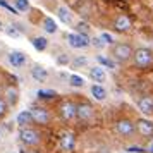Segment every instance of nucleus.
Returning a JSON list of instances; mask_svg holds the SVG:
<instances>
[{
    "instance_id": "35",
    "label": "nucleus",
    "mask_w": 153,
    "mask_h": 153,
    "mask_svg": "<svg viewBox=\"0 0 153 153\" xmlns=\"http://www.w3.org/2000/svg\"><path fill=\"white\" fill-rule=\"evenodd\" d=\"M146 152H148V153H153V138L148 141V145H146Z\"/></svg>"
},
{
    "instance_id": "21",
    "label": "nucleus",
    "mask_w": 153,
    "mask_h": 153,
    "mask_svg": "<svg viewBox=\"0 0 153 153\" xmlns=\"http://www.w3.org/2000/svg\"><path fill=\"white\" fill-rule=\"evenodd\" d=\"M36 97L40 100H53L55 97H59V93L55 90H38L36 91Z\"/></svg>"
},
{
    "instance_id": "19",
    "label": "nucleus",
    "mask_w": 153,
    "mask_h": 153,
    "mask_svg": "<svg viewBox=\"0 0 153 153\" xmlns=\"http://www.w3.org/2000/svg\"><path fill=\"white\" fill-rule=\"evenodd\" d=\"M33 122V117H31V110H22L19 112V115H17V124L21 126V127H26L28 124Z\"/></svg>"
},
{
    "instance_id": "1",
    "label": "nucleus",
    "mask_w": 153,
    "mask_h": 153,
    "mask_svg": "<svg viewBox=\"0 0 153 153\" xmlns=\"http://www.w3.org/2000/svg\"><path fill=\"white\" fill-rule=\"evenodd\" d=\"M132 62L138 69H148L153 65V50L146 48V47H141V48H136L134 53H132Z\"/></svg>"
},
{
    "instance_id": "16",
    "label": "nucleus",
    "mask_w": 153,
    "mask_h": 153,
    "mask_svg": "<svg viewBox=\"0 0 153 153\" xmlns=\"http://www.w3.org/2000/svg\"><path fill=\"white\" fill-rule=\"evenodd\" d=\"M91 97L95 98V100H98V102H103V100H107V90L103 88V84H98L95 83L93 86H91Z\"/></svg>"
},
{
    "instance_id": "15",
    "label": "nucleus",
    "mask_w": 153,
    "mask_h": 153,
    "mask_svg": "<svg viewBox=\"0 0 153 153\" xmlns=\"http://www.w3.org/2000/svg\"><path fill=\"white\" fill-rule=\"evenodd\" d=\"M31 76H33V79H36L38 83H43V81H47L48 79V71L45 69V67H42V65H33L31 67Z\"/></svg>"
},
{
    "instance_id": "32",
    "label": "nucleus",
    "mask_w": 153,
    "mask_h": 153,
    "mask_svg": "<svg viewBox=\"0 0 153 153\" xmlns=\"http://www.w3.org/2000/svg\"><path fill=\"white\" fill-rule=\"evenodd\" d=\"M86 64H88V59H86V57H77V59H74L72 65L77 67V65H86Z\"/></svg>"
},
{
    "instance_id": "25",
    "label": "nucleus",
    "mask_w": 153,
    "mask_h": 153,
    "mask_svg": "<svg viewBox=\"0 0 153 153\" xmlns=\"http://www.w3.org/2000/svg\"><path fill=\"white\" fill-rule=\"evenodd\" d=\"M5 33H7L10 38H19V36L22 35V29H21V26H17V24H10V26L5 28Z\"/></svg>"
},
{
    "instance_id": "5",
    "label": "nucleus",
    "mask_w": 153,
    "mask_h": 153,
    "mask_svg": "<svg viewBox=\"0 0 153 153\" xmlns=\"http://www.w3.org/2000/svg\"><path fill=\"white\" fill-rule=\"evenodd\" d=\"M76 105L72 100H62L59 103V108H57V114L59 117L62 119L64 122H71L76 119Z\"/></svg>"
},
{
    "instance_id": "27",
    "label": "nucleus",
    "mask_w": 153,
    "mask_h": 153,
    "mask_svg": "<svg viewBox=\"0 0 153 153\" xmlns=\"http://www.w3.org/2000/svg\"><path fill=\"white\" fill-rule=\"evenodd\" d=\"M16 9H17V12L29 10V0H16Z\"/></svg>"
},
{
    "instance_id": "24",
    "label": "nucleus",
    "mask_w": 153,
    "mask_h": 153,
    "mask_svg": "<svg viewBox=\"0 0 153 153\" xmlns=\"http://www.w3.org/2000/svg\"><path fill=\"white\" fill-rule=\"evenodd\" d=\"M97 62L103 67V69H114L115 67V60H112L105 55H97Z\"/></svg>"
},
{
    "instance_id": "28",
    "label": "nucleus",
    "mask_w": 153,
    "mask_h": 153,
    "mask_svg": "<svg viewBox=\"0 0 153 153\" xmlns=\"http://www.w3.org/2000/svg\"><path fill=\"white\" fill-rule=\"evenodd\" d=\"M7 112H9V103L5 102V98L0 97V119L5 117V115H7Z\"/></svg>"
},
{
    "instance_id": "31",
    "label": "nucleus",
    "mask_w": 153,
    "mask_h": 153,
    "mask_svg": "<svg viewBox=\"0 0 153 153\" xmlns=\"http://www.w3.org/2000/svg\"><path fill=\"white\" fill-rule=\"evenodd\" d=\"M0 7H4V9H7L9 12H12V14H17V9L12 7V5H9L5 0H0Z\"/></svg>"
},
{
    "instance_id": "12",
    "label": "nucleus",
    "mask_w": 153,
    "mask_h": 153,
    "mask_svg": "<svg viewBox=\"0 0 153 153\" xmlns=\"http://www.w3.org/2000/svg\"><path fill=\"white\" fill-rule=\"evenodd\" d=\"M26 53H22V52H19V50H12L10 53H9V62H10V65L12 67H16V69H19V67H22L24 64H26Z\"/></svg>"
},
{
    "instance_id": "2",
    "label": "nucleus",
    "mask_w": 153,
    "mask_h": 153,
    "mask_svg": "<svg viewBox=\"0 0 153 153\" xmlns=\"http://www.w3.org/2000/svg\"><path fill=\"white\" fill-rule=\"evenodd\" d=\"M132 53H134V48L129 43H114L112 57H114L115 62H119V64L129 62V60H132Z\"/></svg>"
},
{
    "instance_id": "8",
    "label": "nucleus",
    "mask_w": 153,
    "mask_h": 153,
    "mask_svg": "<svg viewBox=\"0 0 153 153\" xmlns=\"http://www.w3.org/2000/svg\"><path fill=\"white\" fill-rule=\"evenodd\" d=\"M31 117H33V122H35V124H40V126H47V124H50V120H52L50 112L47 110V108H43V107H33Z\"/></svg>"
},
{
    "instance_id": "6",
    "label": "nucleus",
    "mask_w": 153,
    "mask_h": 153,
    "mask_svg": "<svg viewBox=\"0 0 153 153\" xmlns=\"http://www.w3.org/2000/svg\"><path fill=\"white\" fill-rule=\"evenodd\" d=\"M95 117V108H93V105L88 103V102H81V103L76 105V119L79 122H91Z\"/></svg>"
},
{
    "instance_id": "11",
    "label": "nucleus",
    "mask_w": 153,
    "mask_h": 153,
    "mask_svg": "<svg viewBox=\"0 0 153 153\" xmlns=\"http://www.w3.org/2000/svg\"><path fill=\"white\" fill-rule=\"evenodd\" d=\"M136 134H139L141 138L152 139L153 138V122L148 119H139L136 122Z\"/></svg>"
},
{
    "instance_id": "7",
    "label": "nucleus",
    "mask_w": 153,
    "mask_h": 153,
    "mask_svg": "<svg viewBox=\"0 0 153 153\" xmlns=\"http://www.w3.org/2000/svg\"><path fill=\"white\" fill-rule=\"evenodd\" d=\"M67 43L71 48L74 50H83L90 47V35H79V33H69L67 35Z\"/></svg>"
},
{
    "instance_id": "23",
    "label": "nucleus",
    "mask_w": 153,
    "mask_h": 153,
    "mask_svg": "<svg viewBox=\"0 0 153 153\" xmlns=\"http://www.w3.org/2000/svg\"><path fill=\"white\" fill-rule=\"evenodd\" d=\"M43 29L48 33V35H53L57 33V22L52 19V17H45L43 19Z\"/></svg>"
},
{
    "instance_id": "9",
    "label": "nucleus",
    "mask_w": 153,
    "mask_h": 153,
    "mask_svg": "<svg viewBox=\"0 0 153 153\" xmlns=\"http://www.w3.org/2000/svg\"><path fill=\"white\" fill-rule=\"evenodd\" d=\"M59 146L65 153H71L76 150V136L72 132H62L59 138Z\"/></svg>"
},
{
    "instance_id": "18",
    "label": "nucleus",
    "mask_w": 153,
    "mask_h": 153,
    "mask_svg": "<svg viewBox=\"0 0 153 153\" xmlns=\"http://www.w3.org/2000/svg\"><path fill=\"white\" fill-rule=\"evenodd\" d=\"M57 17L60 19V22H62V24H72V14H71L69 9L64 7V5L57 7Z\"/></svg>"
},
{
    "instance_id": "29",
    "label": "nucleus",
    "mask_w": 153,
    "mask_h": 153,
    "mask_svg": "<svg viewBox=\"0 0 153 153\" xmlns=\"http://www.w3.org/2000/svg\"><path fill=\"white\" fill-rule=\"evenodd\" d=\"M100 38H102V42H103L105 45H114V43H115L114 36H112L110 33H107V31H103V33L100 35Z\"/></svg>"
},
{
    "instance_id": "20",
    "label": "nucleus",
    "mask_w": 153,
    "mask_h": 153,
    "mask_svg": "<svg viewBox=\"0 0 153 153\" xmlns=\"http://www.w3.org/2000/svg\"><path fill=\"white\" fill-rule=\"evenodd\" d=\"M31 43H33V47H35L38 52H43V50L48 48V40H47L45 36H35V38L31 40Z\"/></svg>"
},
{
    "instance_id": "37",
    "label": "nucleus",
    "mask_w": 153,
    "mask_h": 153,
    "mask_svg": "<svg viewBox=\"0 0 153 153\" xmlns=\"http://www.w3.org/2000/svg\"><path fill=\"white\" fill-rule=\"evenodd\" d=\"M0 31H2V22H0Z\"/></svg>"
},
{
    "instance_id": "17",
    "label": "nucleus",
    "mask_w": 153,
    "mask_h": 153,
    "mask_svg": "<svg viewBox=\"0 0 153 153\" xmlns=\"http://www.w3.org/2000/svg\"><path fill=\"white\" fill-rule=\"evenodd\" d=\"M17 100H19V91H17V88H14V86L5 88V102L9 103V107H14L17 103Z\"/></svg>"
},
{
    "instance_id": "36",
    "label": "nucleus",
    "mask_w": 153,
    "mask_h": 153,
    "mask_svg": "<svg viewBox=\"0 0 153 153\" xmlns=\"http://www.w3.org/2000/svg\"><path fill=\"white\" fill-rule=\"evenodd\" d=\"M21 153H38V152H33V150H22Z\"/></svg>"
},
{
    "instance_id": "4",
    "label": "nucleus",
    "mask_w": 153,
    "mask_h": 153,
    "mask_svg": "<svg viewBox=\"0 0 153 153\" xmlns=\"http://www.w3.org/2000/svg\"><path fill=\"white\" fill-rule=\"evenodd\" d=\"M114 131L120 138H132L136 134V122H132L131 119H120L114 124Z\"/></svg>"
},
{
    "instance_id": "30",
    "label": "nucleus",
    "mask_w": 153,
    "mask_h": 153,
    "mask_svg": "<svg viewBox=\"0 0 153 153\" xmlns=\"http://www.w3.org/2000/svg\"><path fill=\"white\" fill-rule=\"evenodd\" d=\"M90 47H95V48H103L105 43L102 42L100 36H95V38H90Z\"/></svg>"
},
{
    "instance_id": "34",
    "label": "nucleus",
    "mask_w": 153,
    "mask_h": 153,
    "mask_svg": "<svg viewBox=\"0 0 153 153\" xmlns=\"http://www.w3.org/2000/svg\"><path fill=\"white\" fill-rule=\"evenodd\" d=\"M126 152H131V153H145L146 150H143V148H127Z\"/></svg>"
},
{
    "instance_id": "26",
    "label": "nucleus",
    "mask_w": 153,
    "mask_h": 153,
    "mask_svg": "<svg viewBox=\"0 0 153 153\" xmlns=\"http://www.w3.org/2000/svg\"><path fill=\"white\" fill-rule=\"evenodd\" d=\"M69 84L72 86V88H83L84 79L81 76H77V74H71L69 76Z\"/></svg>"
},
{
    "instance_id": "3",
    "label": "nucleus",
    "mask_w": 153,
    "mask_h": 153,
    "mask_svg": "<svg viewBox=\"0 0 153 153\" xmlns=\"http://www.w3.org/2000/svg\"><path fill=\"white\" fill-rule=\"evenodd\" d=\"M19 139H21V143L24 146H29V148H33V146H38L40 145V141H42V134L33 129V127H22L21 131H19Z\"/></svg>"
},
{
    "instance_id": "22",
    "label": "nucleus",
    "mask_w": 153,
    "mask_h": 153,
    "mask_svg": "<svg viewBox=\"0 0 153 153\" xmlns=\"http://www.w3.org/2000/svg\"><path fill=\"white\" fill-rule=\"evenodd\" d=\"M74 31H76V33H79V35H90V31H91L90 22H86V21L76 22V24H74Z\"/></svg>"
},
{
    "instance_id": "33",
    "label": "nucleus",
    "mask_w": 153,
    "mask_h": 153,
    "mask_svg": "<svg viewBox=\"0 0 153 153\" xmlns=\"http://www.w3.org/2000/svg\"><path fill=\"white\" fill-rule=\"evenodd\" d=\"M57 62H59V64H69V57L65 55V53H62V55L57 59Z\"/></svg>"
},
{
    "instance_id": "10",
    "label": "nucleus",
    "mask_w": 153,
    "mask_h": 153,
    "mask_svg": "<svg viewBox=\"0 0 153 153\" xmlns=\"http://www.w3.org/2000/svg\"><path fill=\"white\" fill-rule=\"evenodd\" d=\"M112 26H114V31H115V33H127V31H131V28H132V21L126 14H119L117 17L114 19Z\"/></svg>"
},
{
    "instance_id": "13",
    "label": "nucleus",
    "mask_w": 153,
    "mask_h": 153,
    "mask_svg": "<svg viewBox=\"0 0 153 153\" xmlns=\"http://www.w3.org/2000/svg\"><path fill=\"white\" fill-rule=\"evenodd\" d=\"M90 77L95 81V83L102 84L107 81V72L102 65H95V67H90Z\"/></svg>"
},
{
    "instance_id": "14",
    "label": "nucleus",
    "mask_w": 153,
    "mask_h": 153,
    "mask_svg": "<svg viewBox=\"0 0 153 153\" xmlns=\"http://www.w3.org/2000/svg\"><path fill=\"white\" fill-rule=\"evenodd\" d=\"M138 108L145 115H153V97H143L138 100Z\"/></svg>"
}]
</instances>
